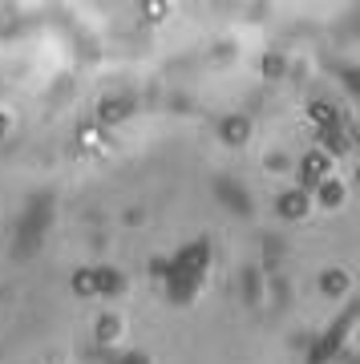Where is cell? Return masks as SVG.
<instances>
[{
	"label": "cell",
	"instance_id": "cell-1",
	"mask_svg": "<svg viewBox=\"0 0 360 364\" xmlns=\"http://www.w3.org/2000/svg\"><path fill=\"white\" fill-rule=\"evenodd\" d=\"M324 178H332V158L324 154V150H312L304 158V182L308 186H320Z\"/></svg>",
	"mask_w": 360,
	"mask_h": 364
},
{
	"label": "cell",
	"instance_id": "cell-2",
	"mask_svg": "<svg viewBox=\"0 0 360 364\" xmlns=\"http://www.w3.org/2000/svg\"><path fill=\"white\" fill-rule=\"evenodd\" d=\"M316 195H320V203H324V207H340V203H344V186H340L336 178H324L316 186Z\"/></svg>",
	"mask_w": 360,
	"mask_h": 364
},
{
	"label": "cell",
	"instance_id": "cell-3",
	"mask_svg": "<svg viewBox=\"0 0 360 364\" xmlns=\"http://www.w3.org/2000/svg\"><path fill=\"white\" fill-rule=\"evenodd\" d=\"M279 210H283L288 219H300V215L308 210V195H304V190H288L283 203H279Z\"/></svg>",
	"mask_w": 360,
	"mask_h": 364
},
{
	"label": "cell",
	"instance_id": "cell-4",
	"mask_svg": "<svg viewBox=\"0 0 360 364\" xmlns=\"http://www.w3.org/2000/svg\"><path fill=\"white\" fill-rule=\"evenodd\" d=\"M320 288H324L328 295H340V292H348V275L344 271H328V275L320 280Z\"/></svg>",
	"mask_w": 360,
	"mask_h": 364
},
{
	"label": "cell",
	"instance_id": "cell-5",
	"mask_svg": "<svg viewBox=\"0 0 360 364\" xmlns=\"http://www.w3.org/2000/svg\"><path fill=\"white\" fill-rule=\"evenodd\" d=\"M73 292L77 295H94L97 292V271H77V275H73Z\"/></svg>",
	"mask_w": 360,
	"mask_h": 364
},
{
	"label": "cell",
	"instance_id": "cell-6",
	"mask_svg": "<svg viewBox=\"0 0 360 364\" xmlns=\"http://www.w3.org/2000/svg\"><path fill=\"white\" fill-rule=\"evenodd\" d=\"M125 113H130V106H125V101H110V106H101L97 122H122Z\"/></svg>",
	"mask_w": 360,
	"mask_h": 364
},
{
	"label": "cell",
	"instance_id": "cell-7",
	"mask_svg": "<svg viewBox=\"0 0 360 364\" xmlns=\"http://www.w3.org/2000/svg\"><path fill=\"white\" fill-rule=\"evenodd\" d=\"M223 138H227V142H243V138H247V122H243V118L223 122Z\"/></svg>",
	"mask_w": 360,
	"mask_h": 364
},
{
	"label": "cell",
	"instance_id": "cell-8",
	"mask_svg": "<svg viewBox=\"0 0 360 364\" xmlns=\"http://www.w3.org/2000/svg\"><path fill=\"white\" fill-rule=\"evenodd\" d=\"M118 332H122V324L113 320V316H106V320H97V336H101V340H113Z\"/></svg>",
	"mask_w": 360,
	"mask_h": 364
},
{
	"label": "cell",
	"instance_id": "cell-9",
	"mask_svg": "<svg viewBox=\"0 0 360 364\" xmlns=\"http://www.w3.org/2000/svg\"><path fill=\"white\" fill-rule=\"evenodd\" d=\"M97 142H101V134H97V126H85V130H81V146H85V150H94Z\"/></svg>",
	"mask_w": 360,
	"mask_h": 364
},
{
	"label": "cell",
	"instance_id": "cell-10",
	"mask_svg": "<svg viewBox=\"0 0 360 364\" xmlns=\"http://www.w3.org/2000/svg\"><path fill=\"white\" fill-rule=\"evenodd\" d=\"M312 118H316V122H332V110H328V106H312Z\"/></svg>",
	"mask_w": 360,
	"mask_h": 364
},
{
	"label": "cell",
	"instance_id": "cell-11",
	"mask_svg": "<svg viewBox=\"0 0 360 364\" xmlns=\"http://www.w3.org/2000/svg\"><path fill=\"white\" fill-rule=\"evenodd\" d=\"M4 130H9V113H0V134H4Z\"/></svg>",
	"mask_w": 360,
	"mask_h": 364
}]
</instances>
